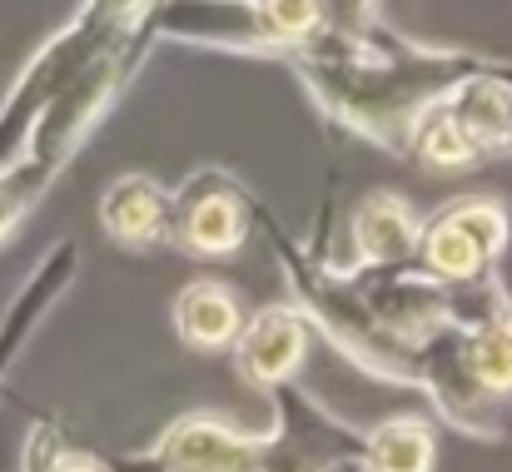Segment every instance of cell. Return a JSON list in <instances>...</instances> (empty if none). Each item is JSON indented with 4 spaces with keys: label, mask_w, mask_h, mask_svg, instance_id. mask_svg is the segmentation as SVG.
Returning <instances> with one entry per match:
<instances>
[{
    "label": "cell",
    "mask_w": 512,
    "mask_h": 472,
    "mask_svg": "<svg viewBox=\"0 0 512 472\" xmlns=\"http://www.w3.org/2000/svg\"><path fill=\"white\" fill-rule=\"evenodd\" d=\"M309 343H314V323L304 318V309L269 304V309L244 318V328L234 338V368H239L244 383L274 393L304 368Z\"/></svg>",
    "instance_id": "8992f818"
},
{
    "label": "cell",
    "mask_w": 512,
    "mask_h": 472,
    "mask_svg": "<svg viewBox=\"0 0 512 472\" xmlns=\"http://www.w3.org/2000/svg\"><path fill=\"white\" fill-rule=\"evenodd\" d=\"M249 219H254V199H249V189H244L229 169L209 164V169L189 174V179L174 189L170 239L179 244V249H189V254H209V259H219V254H234V249L244 244Z\"/></svg>",
    "instance_id": "5b68a950"
},
{
    "label": "cell",
    "mask_w": 512,
    "mask_h": 472,
    "mask_svg": "<svg viewBox=\"0 0 512 472\" xmlns=\"http://www.w3.org/2000/svg\"><path fill=\"white\" fill-rule=\"evenodd\" d=\"M433 463H438V438L428 418L398 413L358 438V472H433Z\"/></svg>",
    "instance_id": "4fadbf2b"
},
{
    "label": "cell",
    "mask_w": 512,
    "mask_h": 472,
    "mask_svg": "<svg viewBox=\"0 0 512 472\" xmlns=\"http://www.w3.org/2000/svg\"><path fill=\"white\" fill-rule=\"evenodd\" d=\"M438 105L458 120V130L473 140L478 159L512 155V70L503 60L453 80Z\"/></svg>",
    "instance_id": "ba28073f"
},
{
    "label": "cell",
    "mask_w": 512,
    "mask_h": 472,
    "mask_svg": "<svg viewBox=\"0 0 512 472\" xmlns=\"http://www.w3.org/2000/svg\"><path fill=\"white\" fill-rule=\"evenodd\" d=\"M508 234H512L508 209L498 199H488V194H478V199L468 194V199H453L448 209H438L433 219H423L413 264L428 269L443 284H478L503 259Z\"/></svg>",
    "instance_id": "3957f363"
},
{
    "label": "cell",
    "mask_w": 512,
    "mask_h": 472,
    "mask_svg": "<svg viewBox=\"0 0 512 472\" xmlns=\"http://www.w3.org/2000/svg\"><path fill=\"white\" fill-rule=\"evenodd\" d=\"M174 224V189H165L155 174H120L105 184L100 194V229L125 244V249H150L160 239H170Z\"/></svg>",
    "instance_id": "30bf717a"
},
{
    "label": "cell",
    "mask_w": 512,
    "mask_h": 472,
    "mask_svg": "<svg viewBox=\"0 0 512 472\" xmlns=\"http://www.w3.org/2000/svg\"><path fill=\"white\" fill-rule=\"evenodd\" d=\"M418 234H423V214L393 194V189H373L368 199L353 204L348 214V239H353V269H388V264H408L418 254Z\"/></svg>",
    "instance_id": "9c48e42d"
},
{
    "label": "cell",
    "mask_w": 512,
    "mask_h": 472,
    "mask_svg": "<svg viewBox=\"0 0 512 472\" xmlns=\"http://www.w3.org/2000/svg\"><path fill=\"white\" fill-rule=\"evenodd\" d=\"M155 40L214 45V50H269L259 0H160L150 15Z\"/></svg>",
    "instance_id": "52a82bcc"
},
{
    "label": "cell",
    "mask_w": 512,
    "mask_h": 472,
    "mask_svg": "<svg viewBox=\"0 0 512 472\" xmlns=\"http://www.w3.org/2000/svg\"><path fill=\"white\" fill-rule=\"evenodd\" d=\"M20 472H110V468L95 463L90 453H80L75 443H65L60 428L35 423L30 438H25V463H20Z\"/></svg>",
    "instance_id": "9a60e30c"
},
{
    "label": "cell",
    "mask_w": 512,
    "mask_h": 472,
    "mask_svg": "<svg viewBox=\"0 0 512 472\" xmlns=\"http://www.w3.org/2000/svg\"><path fill=\"white\" fill-rule=\"evenodd\" d=\"M269 438L234 428L219 413H184L170 423L130 472H264Z\"/></svg>",
    "instance_id": "277c9868"
},
{
    "label": "cell",
    "mask_w": 512,
    "mask_h": 472,
    "mask_svg": "<svg viewBox=\"0 0 512 472\" xmlns=\"http://www.w3.org/2000/svg\"><path fill=\"white\" fill-rule=\"evenodd\" d=\"M259 15L274 55H289L329 25V0H259Z\"/></svg>",
    "instance_id": "5bb4252c"
},
{
    "label": "cell",
    "mask_w": 512,
    "mask_h": 472,
    "mask_svg": "<svg viewBox=\"0 0 512 472\" xmlns=\"http://www.w3.org/2000/svg\"><path fill=\"white\" fill-rule=\"evenodd\" d=\"M244 318L249 314H244L239 294L224 279H194L174 294V333L184 348H199V353L234 348Z\"/></svg>",
    "instance_id": "7c38bea8"
},
{
    "label": "cell",
    "mask_w": 512,
    "mask_h": 472,
    "mask_svg": "<svg viewBox=\"0 0 512 472\" xmlns=\"http://www.w3.org/2000/svg\"><path fill=\"white\" fill-rule=\"evenodd\" d=\"M160 0H80V10L25 60V70L15 75L10 95L0 100V169L20 155L30 125L40 120V110L100 55L110 50L120 35H130L135 25H145L155 15Z\"/></svg>",
    "instance_id": "7a4b0ae2"
},
{
    "label": "cell",
    "mask_w": 512,
    "mask_h": 472,
    "mask_svg": "<svg viewBox=\"0 0 512 472\" xmlns=\"http://www.w3.org/2000/svg\"><path fill=\"white\" fill-rule=\"evenodd\" d=\"M75 269H80V249L65 239V244H55V249L30 269V279H25L20 294L10 299V309H5V318H0V383H5L15 353L25 348V338L40 328V318L50 314V304L70 289Z\"/></svg>",
    "instance_id": "8fae6325"
},
{
    "label": "cell",
    "mask_w": 512,
    "mask_h": 472,
    "mask_svg": "<svg viewBox=\"0 0 512 472\" xmlns=\"http://www.w3.org/2000/svg\"><path fill=\"white\" fill-rule=\"evenodd\" d=\"M284 60L304 75L314 100L339 125L383 150H408L413 120L453 80L493 65L488 55H473L458 45H428V40L398 35L378 25V15L329 20L314 40H304Z\"/></svg>",
    "instance_id": "6da1fadb"
}]
</instances>
